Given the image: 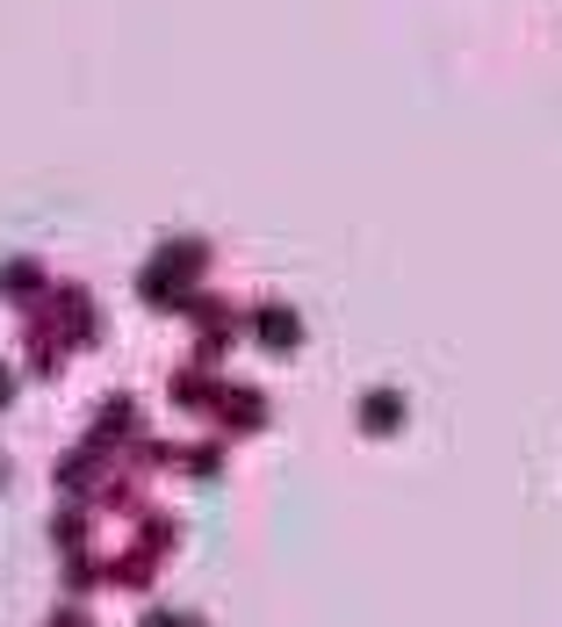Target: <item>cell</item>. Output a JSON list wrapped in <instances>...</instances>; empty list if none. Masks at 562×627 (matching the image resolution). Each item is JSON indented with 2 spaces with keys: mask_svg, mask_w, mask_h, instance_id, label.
<instances>
[{
  "mask_svg": "<svg viewBox=\"0 0 562 627\" xmlns=\"http://www.w3.org/2000/svg\"><path fill=\"white\" fill-rule=\"evenodd\" d=\"M259 332H267V347H296V318L289 310H259Z\"/></svg>",
  "mask_w": 562,
  "mask_h": 627,
  "instance_id": "1",
  "label": "cell"
}]
</instances>
